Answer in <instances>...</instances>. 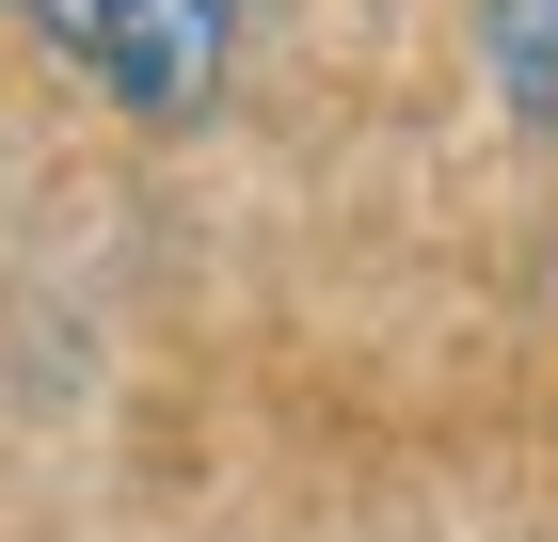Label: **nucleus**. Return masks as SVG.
Masks as SVG:
<instances>
[{
  "instance_id": "obj_1",
  "label": "nucleus",
  "mask_w": 558,
  "mask_h": 542,
  "mask_svg": "<svg viewBox=\"0 0 558 542\" xmlns=\"http://www.w3.org/2000/svg\"><path fill=\"white\" fill-rule=\"evenodd\" d=\"M223 33H240V0H96L81 64L129 96V112H208L223 96Z\"/></svg>"
},
{
  "instance_id": "obj_2",
  "label": "nucleus",
  "mask_w": 558,
  "mask_h": 542,
  "mask_svg": "<svg viewBox=\"0 0 558 542\" xmlns=\"http://www.w3.org/2000/svg\"><path fill=\"white\" fill-rule=\"evenodd\" d=\"M478 16H495V81L558 128V0H478Z\"/></svg>"
}]
</instances>
